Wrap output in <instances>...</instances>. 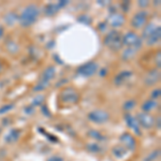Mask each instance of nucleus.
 <instances>
[{
  "label": "nucleus",
  "instance_id": "obj_35",
  "mask_svg": "<svg viewBox=\"0 0 161 161\" xmlns=\"http://www.w3.org/2000/svg\"><path fill=\"white\" fill-rule=\"evenodd\" d=\"M130 1H123V3H121V9H123V11L125 13L129 12V9H130Z\"/></svg>",
  "mask_w": 161,
  "mask_h": 161
},
{
  "label": "nucleus",
  "instance_id": "obj_16",
  "mask_svg": "<svg viewBox=\"0 0 161 161\" xmlns=\"http://www.w3.org/2000/svg\"><path fill=\"white\" fill-rule=\"evenodd\" d=\"M56 75V68L54 66H48L47 68L44 69L41 75V80H44L46 82H51Z\"/></svg>",
  "mask_w": 161,
  "mask_h": 161
},
{
  "label": "nucleus",
  "instance_id": "obj_13",
  "mask_svg": "<svg viewBox=\"0 0 161 161\" xmlns=\"http://www.w3.org/2000/svg\"><path fill=\"white\" fill-rule=\"evenodd\" d=\"M160 39H161V28H160V26H157V28H156V29L148 36V38L145 40L146 41V45L154 46L157 43L160 42Z\"/></svg>",
  "mask_w": 161,
  "mask_h": 161
},
{
  "label": "nucleus",
  "instance_id": "obj_26",
  "mask_svg": "<svg viewBox=\"0 0 161 161\" xmlns=\"http://www.w3.org/2000/svg\"><path fill=\"white\" fill-rule=\"evenodd\" d=\"M159 156H160V148H157V149L153 150L150 154L147 155L146 157H145L144 161H155L159 158Z\"/></svg>",
  "mask_w": 161,
  "mask_h": 161
},
{
  "label": "nucleus",
  "instance_id": "obj_49",
  "mask_svg": "<svg viewBox=\"0 0 161 161\" xmlns=\"http://www.w3.org/2000/svg\"><path fill=\"white\" fill-rule=\"evenodd\" d=\"M0 133H1V129H0Z\"/></svg>",
  "mask_w": 161,
  "mask_h": 161
},
{
  "label": "nucleus",
  "instance_id": "obj_28",
  "mask_svg": "<svg viewBox=\"0 0 161 161\" xmlns=\"http://www.w3.org/2000/svg\"><path fill=\"white\" fill-rule=\"evenodd\" d=\"M43 102H44V96L38 95L32 99V102H31L30 105H32L33 108H35V106H41L42 104H44Z\"/></svg>",
  "mask_w": 161,
  "mask_h": 161
},
{
  "label": "nucleus",
  "instance_id": "obj_21",
  "mask_svg": "<svg viewBox=\"0 0 161 161\" xmlns=\"http://www.w3.org/2000/svg\"><path fill=\"white\" fill-rule=\"evenodd\" d=\"M112 153H113L114 157L117 158V159H121V158L126 157L127 154H128V149L125 148L124 146H115L112 150Z\"/></svg>",
  "mask_w": 161,
  "mask_h": 161
},
{
  "label": "nucleus",
  "instance_id": "obj_47",
  "mask_svg": "<svg viewBox=\"0 0 161 161\" xmlns=\"http://www.w3.org/2000/svg\"><path fill=\"white\" fill-rule=\"evenodd\" d=\"M160 4V0H156L155 1V6H159Z\"/></svg>",
  "mask_w": 161,
  "mask_h": 161
},
{
  "label": "nucleus",
  "instance_id": "obj_42",
  "mask_svg": "<svg viewBox=\"0 0 161 161\" xmlns=\"http://www.w3.org/2000/svg\"><path fill=\"white\" fill-rule=\"evenodd\" d=\"M66 83H68V80H67V79H64V80H59V82L56 84V87H60L61 85H64V84H66Z\"/></svg>",
  "mask_w": 161,
  "mask_h": 161
},
{
  "label": "nucleus",
  "instance_id": "obj_14",
  "mask_svg": "<svg viewBox=\"0 0 161 161\" xmlns=\"http://www.w3.org/2000/svg\"><path fill=\"white\" fill-rule=\"evenodd\" d=\"M132 71H129V70H124V71L119 72V73L116 75L115 79H114V84L116 86H120L123 85L126 80H128L130 77L132 76Z\"/></svg>",
  "mask_w": 161,
  "mask_h": 161
},
{
  "label": "nucleus",
  "instance_id": "obj_9",
  "mask_svg": "<svg viewBox=\"0 0 161 161\" xmlns=\"http://www.w3.org/2000/svg\"><path fill=\"white\" fill-rule=\"evenodd\" d=\"M136 118V120H137V123H139L140 126H142L143 128L147 129V130L150 129L155 125L154 117H153V116L148 113H144V112L139 113Z\"/></svg>",
  "mask_w": 161,
  "mask_h": 161
},
{
  "label": "nucleus",
  "instance_id": "obj_34",
  "mask_svg": "<svg viewBox=\"0 0 161 161\" xmlns=\"http://www.w3.org/2000/svg\"><path fill=\"white\" fill-rule=\"evenodd\" d=\"M17 50H19V46L15 43H13V42L8 43V51H9L10 53H16Z\"/></svg>",
  "mask_w": 161,
  "mask_h": 161
},
{
  "label": "nucleus",
  "instance_id": "obj_25",
  "mask_svg": "<svg viewBox=\"0 0 161 161\" xmlns=\"http://www.w3.org/2000/svg\"><path fill=\"white\" fill-rule=\"evenodd\" d=\"M50 85V82H46V80H39V83L37 85H36L35 87H33V92H42V90L46 89L47 86Z\"/></svg>",
  "mask_w": 161,
  "mask_h": 161
},
{
  "label": "nucleus",
  "instance_id": "obj_22",
  "mask_svg": "<svg viewBox=\"0 0 161 161\" xmlns=\"http://www.w3.org/2000/svg\"><path fill=\"white\" fill-rule=\"evenodd\" d=\"M156 28H157V25H156L155 23H148V25L145 26L144 29H143L142 38H141L142 40H146V39L148 38V36L156 29Z\"/></svg>",
  "mask_w": 161,
  "mask_h": 161
},
{
  "label": "nucleus",
  "instance_id": "obj_41",
  "mask_svg": "<svg viewBox=\"0 0 161 161\" xmlns=\"http://www.w3.org/2000/svg\"><path fill=\"white\" fill-rule=\"evenodd\" d=\"M99 71V74H100V76H105V75H108V69L106 68H102L101 70H98Z\"/></svg>",
  "mask_w": 161,
  "mask_h": 161
},
{
  "label": "nucleus",
  "instance_id": "obj_30",
  "mask_svg": "<svg viewBox=\"0 0 161 161\" xmlns=\"http://www.w3.org/2000/svg\"><path fill=\"white\" fill-rule=\"evenodd\" d=\"M14 106H15L14 103H8V104L2 105L1 108H0V115H4V114H7L8 112L13 110Z\"/></svg>",
  "mask_w": 161,
  "mask_h": 161
},
{
  "label": "nucleus",
  "instance_id": "obj_17",
  "mask_svg": "<svg viewBox=\"0 0 161 161\" xmlns=\"http://www.w3.org/2000/svg\"><path fill=\"white\" fill-rule=\"evenodd\" d=\"M19 136H20V130H19V129H11L7 133V136H4V141L11 144V143H15L19 141Z\"/></svg>",
  "mask_w": 161,
  "mask_h": 161
},
{
  "label": "nucleus",
  "instance_id": "obj_2",
  "mask_svg": "<svg viewBox=\"0 0 161 161\" xmlns=\"http://www.w3.org/2000/svg\"><path fill=\"white\" fill-rule=\"evenodd\" d=\"M103 43L111 51L117 52L123 47V35L117 30H111L103 39Z\"/></svg>",
  "mask_w": 161,
  "mask_h": 161
},
{
  "label": "nucleus",
  "instance_id": "obj_48",
  "mask_svg": "<svg viewBox=\"0 0 161 161\" xmlns=\"http://www.w3.org/2000/svg\"><path fill=\"white\" fill-rule=\"evenodd\" d=\"M0 71H1V64H0Z\"/></svg>",
  "mask_w": 161,
  "mask_h": 161
},
{
  "label": "nucleus",
  "instance_id": "obj_39",
  "mask_svg": "<svg viewBox=\"0 0 161 161\" xmlns=\"http://www.w3.org/2000/svg\"><path fill=\"white\" fill-rule=\"evenodd\" d=\"M24 111H25V113L27 114V115H31V114L35 113V108H33L32 105H28V106H26Z\"/></svg>",
  "mask_w": 161,
  "mask_h": 161
},
{
  "label": "nucleus",
  "instance_id": "obj_23",
  "mask_svg": "<svg viewBox=\"0 0 161 161\" xmlns=\"http://www.w3.org/2000/svg\"><path fill=\"white\" fill-rule=\"evenodd\" d=\"M87 134H88V136H90L92 139L97 140V141H99V142H103V141H105V140H106V137L103 136L100 131L96 130V129H92V130H89Z\"/></svg>",
  "mask_w": 161,
  "mask_h": 161
},
{
  "label": "nucleus",
  "instance_id": "obj_19",
  "mask_svg": "<svg viewBox=\"0 0 161 161\" xmlns=\"http://www.w3.org/2000/svg\"><path fill=\"white\" fill-rule=\"evenodd\" d=\"M139 51L137 48L133 47V46H130V47H127L126 50L123 51V54H121V58L124 60H130L131 58H133L136 56V52Z\"/></svg>",
  "mask_w": 161,
  "mask_h": 161
},
{
  "label": "nucleus",
  "instance_id": "obj_45",
  "mask_svg": "<svg viewBox=\"0 0 161 161\" xmlns=\"http://www.w3.org/2000/svg\"><path fill=\"white\" fill-rule=\"evenodd\" d=\"M156 125H157V128L160 129V117L157 118V120H156Z\"/></svg>",
  "mask_w": 161,
  "mask_h": 161
},
{
  "label": "nucleus",
  "instance_id": "obj_3",
  "mask_svg": "<svg viewBox=\"0 0 161 161\" xmlns=\"http://www.w3.org/2000/svg\"><path fill=\"white\" fill-rule=\"evenodd\" d=\"M59 99L62 103L67 104H73L76 103L80 99V93L72 87H67L62 89L59 93Z\"/></svg>",
  "mask_w": 161,
  "mask_h": 161
},
{
  "label": "nucleus",
  "instance_id": "obj_1",
  "mask_svg": "<svg viewBox=\"0 0 161 161\" xmlns=\"http://www.w3.org/2000/svg\"><path fill=\"white\" fill-rule=\"evenodd\" d=\"M39 15H40V8L37 4H28L23 10L22 14L19 16V25L24 28L30 27L31 25H33L36 23Z\"/></svg>",
  "mask_w": 161,
  "mask_h": 161
},
{
  "label": "nucleus",
  "instance_id": "obj_18",
  "mask_svg": "<svg viewBox=\"0 0 161 161\" xmlns=\"http://www.w3.org/2000/svg\"><path fill=\"white\" fill-rule=\"evenodd\" d=\"M19 15L15 12H8L3 16L4 23H6L8 26H13L16 22H19Z\"/></svg>",
  "mask_w": 161,
  "mask_h": 161
},
{
  "label": "nucleus",
  "instance_id": "obj_20",
  "mask_svg": "<svg viewBox=\"0 0 161 161\" xmlns=\"http://www.w3.org/2000/svg\"><path fill=\"white\" fill-rule=\"evenodd\" d=\"M157 105H158V103H157V101L156 100H146L144 103L142 104V111L144 112V113H149L150 111H153L154 108H157Z\"/></svg>",
  "mask_w": 161,
  "mask_h": 161
},
{
  "label": "nucleus",
  "instance_id": "obj_43",
  "mask_svg": "<svg viewBox=\"0 0 161 161\" xmlns=\"http://www.w3.org/2000/svg\"><path fill=\"white\" fill-rule=\"evenodd\" d=\"M53 58H54V59H56L57 62H58L59 64H64V61H62L61 59L59 58V56H58V55H56V54H55V55L53 56Z\"/></svg>",
  "mask_w": 161,
  "mask_h": 161
},
{
  "label": "nucleus",
  "instance_id": "obj_33",
  "mask_svg": "<svg viewBox=\"0 0 161 161\" xmlns=\"http://www.w3.org/2000/svg\"><path fill=\"white\" fill-rule=\"evenodd\" d=\"M155 64H156V67H157V69L160 70V68H161V53H160V51H158L157 54H156Z\"/></svg>",
  "mask_w": 161,
  "mask_h": 161
},
{
  "label": "nucleus",
  "instance_id": "obj_31",
  "mask_svg": "<svg viewBox=\"0 0 161 161\" xmlns=\"http://www.w3.org/2000/svg\"><path fill=\"white\" fill-rule=\"evenodd\" d=\"M39 131H40L44 136L47 137V139L50 140L51 142H54V143H57V142H58V139H57V137H56L55 136H53V134L47 133V132H46V131H43V129H42V128H39Z\"/></svg>",
  "mask_w": 161,
  "mask_h": 161
},
{
  "label": "nucleus",
  "instance_id": "obj_37",
  "mask_svg": "<svg viewBox=\"0 0 161 161\" xmlns=\"http://www.w3.org/2000/svg\"><path fill=\"white\" fill-rule=\"evenodd\" d=\"M108 28V22H101L98 25V29H99L101 32H104L105 29Z\"/></svg>",
  "mask_w": 161,
  "mask_h": 161
},
{
  "label": "nucleus",
  "instance_id": "obj_44",
  "mask_svg": "<svg viewBox=\"0 0 161 161\" xmlns=\"http://www.w3.org/2000/svg\"><path fill=\"white\" fill-rule=\"evenodd\" d=\"M98 2V4H100V6H103V7H105V6H108V3H110V2H104L103 1V0H99V1H97Z\"/></svg>",
  "mask_w": 161,
  "mask_h": 161
},
{
  "label": "nucleus",
  "instance_id": "obj_27",
  "mask_svg": "<svg viewBox=\"0 0 161 161\" xmlns=\"http://www.w3.org/2000/svg\"><path fill=\"white\" fill-rule=\"evenodd\" d=\"M77 22L80 23V24H84V25H92V19L90 16H88L87 14H82L77 17Z\"/></svg>",
  "mask_w": 161,
  "mask_h": 161
},
{
  "label": "nucleus",
  "instance_id": "obj_11",
  "mask_svg": "<svg viewBox=\"0 0 161 161\" xmlns=\"http://www.w3.org/2000/svg\"><path fill=\"white\" fill-rule=\"evenodd\" d=\"M125 121H126L127 126H128L131 130H133V132L136 134V136H141L142 132L140 130V125L137 123L136 118L134 117L133 115H131V113L125 114Z\"/></svg>",
  "mask_w": 161,
  "mask_h": 161
},
{
  "label": "nucleus",
  "instance_id": "obj_24",
  "mask_svg": "<svg viewBox=\"0 0 161 161\" xmlns=\"http://www.w3.org/2000/svg\"><path fill=\"white\" fill-rule=\"evenodd\" d=\"M86 149L89 153H92V154H97V153H100L102 150L101 146L99 144H97V143H89V144H87Z\"/></svg>",
  "mask_w": 161,
  "mask_h": 161
},
{
  "label": "nucleus",
  "instance_id": "obj_15",
  "mask_svg": "<svg viewBox=\"0 0 161 161\" xmlns=\"http://www.w3.org/2000/svg\"><path fill=\"white\" fill-rule=\"evenodd\" d=\"M108 22L112 27H120L125 23V16L119 13H113L108 19Z\"/></svg>",
  "mask_w": 161,
  "mask_h": 161
},
{
  "label": "nucleus",
  "instance_id": "obj_7",
  "mask_svg": "<svg viewBox=\"0 0 161 161\" xmlns=\"http://www.w3.org/2000/svg\"><path fill=\"white\" fill-rule=\"evenodd\" d=\"M147 19H148V12L145 10H140L132 16L131 26L134 29H141L146 24Z\"/></svg>",
  "mask_w": 161,
  "mask_h": 161
},
{
  "label": "nucleus",
  "instance_id": "obj_38",
  "mask_svg": "<svg viewBox=\"0 0 161 161\" xmlns=\"http://www.w3.org/2000/svg\"><path fill=\"white\" fill-rule=\"evenodd\" d=\"M46 161H64V158L61 156H58V155H54V156H51Z\"/></svg>",
  "mask_w": 161,
  "mask_h": 161
},
{
  "label": "nucleus",
  "instance_id": "obj_40",
  "mask_svg": "<svg viewBox=\"0 0 161 161\" xmlns=\"http://www.w3.org/2000/svg\"><path fill=\"white\" fill-rule=\"evenodd\" d=\"M137 4L141 8H146V7H148L149 1H147V0H140V1L137 2Z\"/></svg>",
  "mask_w": 161,
  "mask_h": 161
},
{
  "label": "nucleus",
  "instance_id": "obj_6",
  "mask_svg": "<svg viewBox=\"0 0 161 161\" xmlns=\"http://www.w3.org/2000/svg\"><path fill=\"white\" fill-rule=\"evenodd\" d=\"M87 117L93 124L101 125L108 123V119H110V114L104 110H95L92 111L90 113H88Z\"/></svg>",
  "mask_w": 161,
  "mask_h": 161
},
{
  "label": "nucleus",
  "instance_id": "obj_5",
  "mask_svg": "<svg viewBox=\"0 0 161 161\" xmlns=\"http://www.w3.org/2000/svg\"><path fill=\"white\" fill-rule=\"evenodd\" d=\"M98 69H99V66H98L97 62L95 61H88L86 64H82L77 68L76 72L80 76L83 77H90L92 76L93 74H96L98 72Z\"/></svg>",
  "mask_w": 161,
  "mask_h": 161
},
{
  "label": "nucleus",
  "instance_id": "obj_46",
  "mask_svg": "<svg viewBox=\"0 0 161 161\" xmlns=\"http://www.w3.org/2000/svg\"><path fill=\"white\" fill-rule=\"evenodd\" d=\"M3 32H4V30H3V28L1 27V26H0V38L2 37V36H3Z\"/></svg>",
  "mask_w": 161,
  "mask_h": 161
},
{
  "label": "nucleus",
  "instance_id": "obj_36",
  "mask_svg": "<svg viewBox=\"0 0 161 161\" xmlns=\"http://www.w3.org/2000/svg\"><path fill=\"white\" fill-rule=\"evenodd\" d=\"M41 111H42V113H43V115H45L46 117H51V112L48 111V108H47V106H46L45 104H42L41 105Z\"/></svg>",
  "mask_w": 161,
  "mask_h": 161
},
{
  "label": "nucleus",
  "instance_id": "obj_8",
  "mask_svg": "<svg viewBox=\"0 0 161 161\" xmlns=\"http://www.w3.org/2000/svg\"><path fill=\"white\" fill-rule=\"evenodd\" d=\"M68 3H69L68 0H59L58 2H56V3H53V2L47 3L45 7H44V10H43L44 14L47 15V16H54V15L57 14V13L60 11V9L64 8Z\"/></svg>",
  "mask_w": 161,
  "mask_h": 161
},
{
  "label": "nucleus",
  "instance_id": "obj_32",
  "mask_svg": "<svg viewBox=\"0 0 161 161\" xmlns=\"http://www.w3.org/2000/svg\"><path fill=\"white\" fill-rule=\"evenodd\" d=\"M160 96H161V89H160L159 87L155 88V89L152 92V93H150V97H152V100L159 99Z\"/></svg>",
  "mask_w": 161,
  "mask_h": 161
},
{
  "label": "nucleus",
  "instance_id": "obj_4",
  "mask_svg": "<svg viewBox=\"0 0 161 161\" xmlns=\"http://www.w3.org/2000/svg\"><path fill=\"white\" fill-rule=\"evenodd\" d=\"M123 45H126L127 47L133 46V47L137 48V50H141L143 45V40L136 32L128 31V32L123 36Z\"/></svg>",
  "mask_w": 161,
  "mask_h": 161
},
{
  "label": "nucleus",
  "instance_id": "obj_12",
  "mask_svg": "<svg viewBox=\"0 0 161 161\" xmlns=\"http://www.w3.org/2000/svg\"><path fill=\"white\" fill-rule=\"evenodd\" d=\"M159 80H160V70L153 69L147 72L146 75H145L144 83L147 86H152V85H155L157 82H159Z\"/></svg>",
  "mask_w": 161,
  "mask_h": 161
},
{
  "label": "nucleus",
  "instance_id": "obj_29",
  "mask_svg": "<svg viewBox=\"0 0 161 161\" xmlns=\"http://www.w3.org/2000/svg\"><path fill=\"white\" fill-rule=\"evenodd\" d=\"M136 102L134 100H127L123 104V108L126 111H131L136 108Z\"/></svg>",
  "mask_w": 161,
  "mask_h": 161
},
{
  "label": "nucleus",
  "instance_id": "obj_10",
  "mask_svg": "<svg viewBox=\"0 0 161 161\" xmlns=\"http://www.w3.org/2000/svg\"><path fill=\"white\" fill-rule=\"evenodd\" d=\"M119 141L123 143V146L125 148H127L128 150H131V152L136 150V139H134V136H131L129 132H124V133L120 136V137H119Z\"/></svg>",
  "mask_w": 161,
  "mask_h": 161
}]
</instances>
